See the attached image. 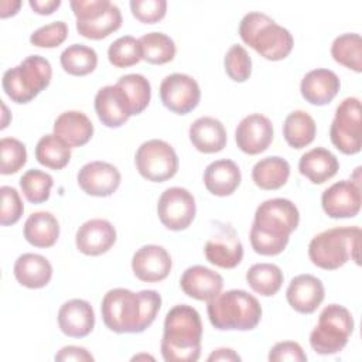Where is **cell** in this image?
Listing matches in <instances>:
<instances>
[{
	"label": "cell",
	"mask_w": 362,
	"mask_h": 362,
	"mask_svg": "<svg viewBox=\"0 0 362 362\" xmlns=\"http://www.w3.org/2000/svg\"><path fill=\"white\" fill-rule=\"evenodd\" d=\"M223 65L226 75L235 82H245L252 75L250 55L247 54L246 48L239 44H233L228 49L225 54Z\"/></svg>",
	"instance_id": "42"
},
{
	"label": "cell",
	"mask_w": 362,
	"mask_h": 362,
	"mask_svg": "<svg viewBox=\"0 0 362 362\" xmlns=\"http://www.w3.org/2000/svg\"><path fill=\"white\" fill-rule=\"evenodd\" d=\"M139 174L153 182H164L178 171V157L173 146L160 139H151L140 144L134 156Z\"/></svg>",
	"instance_id": "10"
},
{
	"label": "cell",
	"mask_w": 362,
	"mask_h": 362,
	"mask_svg": "<svg viewBox=\"0 0 362 362\" xmlns=\"http://www.w3.org/2000/svg\"><path fill=\"white\" fill-rule=\"evenodd\" d=\"M192 146L205 154L222 151L226 146V130L221 120L202 116L192 122L188 130Z\"/></svg>",
	"instance_id": "26"
},
{
	"label": "cell",
	"mask_w": 362,
	"mask_h": 362,
	"mask_svg": "<svg viewBox=\"0 0 362 362\" xmlns=\"http://www.w3.org/2000/svg\"><path fill=\"white\" fill-rule=\"evenodd\" d=\"M58 327L62 334L71 338H83L95 327L92 305L82 298H72L64 303L58 311Z\"/></svg>",
	"instance_id": "23"
},
{
	"label": "cell",
	"mask_w": 362,
	"mask_h": 362,
	"mask_svg": "<svg viewBox=\"0 0 362 362\" xmlns=\"http://www.w3.org/2000/svg\"><path fill=\"white\" fill-rule=\"evenodd\" d=\"M173 267L170 253L158 245H144L136 250L132 259L134 276L146 283L164 280Z\"/></svg>",
	"instance_id": "18"
},
{
	"label": "cell",
	"mask_w": 362,
	"mask_h": 362,
	"mask_svg": "<svg viewBox=\"0 0 362 362\" xmlns=\"http://www.w3.org/2000/svg\"><path fill=\"white\" fill-rule=\"evenodd\" d=\"M235 140L240 151L249 156L260 154L273 141V124L264 115H247L239 122L235 130Z\"/></svg>",
	"instance_id": "16"
},
{
	"label": "cell",
	"mask_w": 362,
	"mask_h": 362,
	"mask_svg": "<svg viewBox=\"0 0 362 362\" xmlns=\"http://www.w3.org/2000/svg\"><path fill=\"white\" fill-rule=\"evenodd\" d=\"M180 287L191 298L198 301H209L222 291L223 279L218 272L201 264H195L182 273Z\"/></svg>",
	"instance_id": "22"
},
{
	"label": "cell",
	"mask_w": 362,
	"mask_h": 362,
	"mask_svg": "<svg viewBox=\"0 0 362 362\" xmlns=\"http://www.w3.org/2000/svg\"><path fill=\"white\" fill-rule=\"evenodd\" d=\"M354 332V318L348 308L339 304L327 305L318 324L310 334V345L320 355L341 352Z\"/></svg>",
	"instance_id": "8"
},
{
	"label": "cell",
	"mask_w": 362,
	"mask_h": 362,
	"mask_svg": "<svg viewBox=\"0 0 362 362\" xmlns=\"http://www.w3.org/2000/svg\"><path fill=\"white\" fill-rule=\"evenodd\" d=\"M55 361L58 362H69V361H75V362H92L93 356L90 355V352L82 346H76V345H68L61 348L57 354H55Z\"/></svg>",
	"instance_id": "47"
},
{
	"label": "cell",
	"mask_w": 362,
	"mask_h": 362,
	"mask_svg": "<svg viewBox=\"0 0 362 362\" xmlns=\"http://www.w3.org/2000/svg\"><path fill=\"white\" fill-rule=\"evenodd\" d=\"M52 185V177L48 173L37 168L25 171L20 178V188L25 199L31 204L45 202L49 198Z\"/></svg>",
	"instance_id": "39"
},
{
	"label": "cell",
	"mask_w": 362,
	"mask_h": 362,
	"mask_svg": "<svg viewBox=\"0 0 362 362\" xmlns=\"http://www.w3.org/2000/svg\"><path fill=\"white\" fill-rule=\"evenodd\" d=\"M339 88L341 82L338 75L325 68H317L307 72L300 83L301 96L305 102L315 106L329 103L339 92Z\"/></svg>",
	"instance_id": "24"
},
{
	"label": "cell",
	"mask_w": 362,
	"mask_h": 362,
	"mask_svg": "<svg viewBox=\"0 0 362 362\" xmlns=\"http://www.w3.org/2000/svg\"><path fill=\"white\" fill-rule=\"evenodd\" d=\"M239 35L245 44L269 61L284 59L294 45L293 35L287 28L259 11L243 16L239 24Z\"/></svg>",
	"instance_id": "5"
},
{
	"label": "cell",
	"mask_w": 362,
	"mask_h": 362,
	"mask_svg": "<svg viewBox=\"0 0 362 362\" xmlns=\"http://www.w3.org/2000/svg\"><path fill=\"white\" fill-rule=\"evenodd\" d=\"M0 173L3 175L14 174L27 163V148L14 137H3L0 140Z\"/></svg>",
	"instance_id": "41"
},
{
	"label": "cell",
	"mask_w": 362,
	"mask_h": 362,
	"mask_svg": "<svg viewBox=\"0 0 362 362\" xmlns=\"http://www.w3.org/2000/svg\"><path fill=\"white\" fill-rule=\"evenodd\" d=\"M208 361H226V362H238L240 361V356L230 348H218L215 349L209 356Z\"/></svg>",
	"instance_id": "49"
},
{
	"label": "cell",
	"mask_w": 362,
	"mask_h": 362,
	"mask_svg": "<svg viewBox=\"0 0 362 362\" xmlns=\"http://www.w3.org/2000/svg\"><path fill=\"white\" fill-rule=\"evenodd\" d=\"M59 62L66 74L85 76L95 71L98 65V54L88 45L72 44L61 52Z\"/></svg>",
	"instance_id": "36"
},
{
	"label": "cell",
	"mask_w": 362,
	"mask_h": 362,
	"mask_svg": "<svg viewBox=\"0 0 362 362\" xmlns=\"http://www.w3.org/2000/svg\"><path fill=\"white\" fill-rule=\"evenodd\" d=\"M116 242L115 226L100 218L83 222L76 230L75 245L86 256H100L106 253Z\"/></svg>",
	"instance_id": "19"
},
{
	"label": "cell",
	"mask_w": 362,
	"mask_h": 362,
	"mask_svg": "<svg viewBox=\"0 0 362 362\" xmlns=\"http://www.w3.org/2000/svg\"><path fill=\"white\" fill-rule=\"evenodd\" d=\"M95 112L106 127H120L132 116L124 92L115 83L100 88L95 95Z\"/></svg>",
	"instance_id": "20"
},
{
	"label": "cell",
	"mask_w": 362,
	"mask_h": 362,
	"mask_svg": "<svg viewBox=\"0 0 362 362\" xmlns=\"http://www.w3.org/2000/svg\"><path fill=\"white\" fill-rule=\"evenodd\" d=\"M13 273L16 280L27 288H42L52 277V266L38 253H23L17 257Z\"/></svg>",
	"instance_id": "27"
},
{
	"label": "cell",
	"mask_w": 362,
	"mask_h": 362,
	"mask_svg": "<svg viewBox=\"0 0 362 362\" xmlns=\"http://www.w3.org/2000/svg\"><path fill=\"white\" fill-rule=\"evenodd\" d=\"M141 59L153 65H163L174 59L175 44L173 38L160 31H153L139 38Z\"/></svg>",
	"instance_id": "35"
},
{
	"label": "cell",
	"mask_w": 362,
	"mask_h": 362,
	"mask_svg": "<svg viewBox=\"0 0 362 362\" xmlns=\"http://www.w3.org/2000/svg\"><path fill=\"white\" fill-rule=\"evenodd\" d=\"M21 6V1H10V0H4L1 1V11H0V16L1 18H6V17H10V16H14L18 8Z\"/></svg>",
	"instance_id": "50"
},
{
	"label": "cell",
	"mask_w": 362,
	"mask_h": 362,
	"mask_svg": "<svg viewBox=\"0 0 362 362\" xmlns=\"http://www.w3.org/2000/svg\"><path fill=\"white\" fill-rule=\"evenodd\" d=\"M120 171L106 161H90L81 167L76 175L79 188L92 197H109L120 185Z\"/></svg>",
	"instance_id": "17"
},
{
	"label": "cell",
	"mask_w": 362,
	"mask_h": 362,
	"mask_svg": "<svg viewBox=\"0 0 362 362\" xmlns=\"http://www.w3.org/2000/svg\"><path fill=\"white\" fill-rule=\"evenodd\" d=\"M202 322L199 313L187 304L174 305L164 318L160 349L165 362H195L201 355Z\"/></svg>",
	"instance_id": "3"
},
{
	"label": "cell",
	"mask_w": 362,
	"mask_h": 362,
	"mask_svg": "<svg viewBox=\"0 0 362 362\" xmlns=\"http://www.w3.org/2000/svg\"><path fill=\"white\" fill-rule=\"evenodd\" d=\"M1 107H3V113H4V117H3V120H1V126H0V129H6L7 127V120H6V116H7V107H6V105L4 103H1Z\"/></svg>",
	"instance_id": "51"
},
{
	"label": "cell",
	"mask_w": 362,
	"mask_h": 362,
	"mask_svg": "<svg viewBox=\"0 0 362 362\" xmlns=\"http://www.w3.org/2000/svg\"><path fill=\"white\" fill-rule=\"evenodd\" d=\"M28 4L34 10V13L48 16L52 14L61 6V0H30Z\"/></svg>",
	"instance_id": "48"
},
{
	"label": "cell",
	"mask_w": 362,
	"mask_h": 362,
	"mask_svg": "<svg viewBox=\"0 0 362 362\" xmlns=\"http://www.w3.org/2000/svg\"><path fill=\"white\" fill-rule=\"evenodd\" d=\"M54 134L62 139L69 147H81L93 136V123L79 110H66L54 122Z\"/></svg>",
	"instance_id": "28"
},
{
	"label": "cell",
	"mask_w": 362,
	"mask_h": 362,
	"mask_svg": "<svg viewBox=\"0 0 362 362\" xmlns=\"http://www.w3.org/2000/svg\"><path fill=\"white\" fill-rule=\"evenodd\" d=\"M35 158L47 168L62 170L71 160V147L57 134H45L35 146Z\"/></svg>",
	"instance_id": "34"
},
{
	"label": "cell",
	"mask_w": 362,
	"mask_h": 362,
	"mask_svg": "<svg viewBox=\"0 0 362 362\" xmlns=\"http://www.w3.org/2000/svg\"><path fill=\"white\" fill-rule=\"evenodd\" d=\"M116 85L124 92L132 116L140 115L150 103L151 99V86L150 82L140 74H127L119 78Z\"/></svg>",
	"instance_id": "38"
},
{
	"label": "cell",
	"mask_w": 362,
	"mask_h": 362,
	"mask_svg": "<svg viewBox=\"0 0 362 362\" xmlns=\"http://www.w3.org/2000/svg\"><path fill=\"white\" fill-rule=\"evenodd\" d=\"M161 308L156 290L134 293L127 288L109 290L100 304L103 324L116 334H139L147 329Z\"/></svg>",
	"instance_id": "1"
},
{
	"label": "cell",
	"mask_w": 362,
	"mask_h": 362,
	"mask_svg": "<svg viewBox=\"0 0 362 362\" xmlns=\"http://www.w3.org/2000/svg\"><path fill=\"white\" fill-rule=\"evenodd\" d=\"M68 37V25L64 21H52L40 27L30 35V42L40 48H55Z\"/></svg>",
	"instance_id": "43"
},
{
	"label": "cell",
	"mask_w": 362,
	"mask_h": 362,
	"mask_svg": "<svg viewBox=\"0 0 362 362\" xmlns=\"http://www.w3.org/2000/svg\"><path fill=\"white\" fill-rule=\"evenodd\" d=\"M197 214L194 195L182 187H170L158 198L157 215L170 230L187 229Z\"/></svg>",
	"instance_id": "12"
},
{
	"label": "cell",
	"mask_w": 362,
	"mask_h": 362,
	"mask_svg": "<svg viewBox=\"0 0 362 362\" xmlns=\"http://www.w3.org/2000/svg\"><path fill=\"white\" fill-rule=\"evenodd\" d=\"M206 313L216 329L250 331L260 322L262 305L245 290H228L208 301Z\"/></svg>",
	"instance_id": "4"
},
{
	"label": "cell",
	"mask_w": 362,
	"mask_h": 362,
	"mask_svg": "<svg viewBox=\"0 0 362 362\" xmlns=\"http://www.w3.org/2000/svg\"><path fill=\"white\" fill-rule=\"evenodd\" d=\"M361 185L352 180H342L328 187L321 195L324 212L334 219L354 218L361 211Z\"/></svg>",
	"instance_id": "15"
},
{
	"label": "cell",
	"mask_w": 362,
	"mask_h": 362,
	"mask_svg": "<svg viewBox=\"0 0 362 362\" xmlns=\"http://www.w3.org/2000/svg\"><path fill=\"white\" fill-rule=\"evenodd\" d=\"M359 226H338L315 235L308 245V257L320 269L335 270L348 260L359 264Z\"/></svg>",
	"instance_id": "6"
},
{
	"label": "cell",
	"mask_w": 362,
	"mask_h": 362,
	"mask_svg": "<svg viewBox=\"0 0 362 362\" xmlns=\"http://www.w3.org/2000/svg\"><path fill=\"white\" fill-rule=\"evenodd\" d=\"M284 276L281 269L273 263H256L246 272L249 287L264 297L274 296L283 284Z\"/></svg>",
	"instance_id": "33"
},
{
	"label": "cell",
	"mask_w": 362,
	"mask_h": 362,
	"mask_svg": "<svg viewBox=\"0 0 362 362\" xmlns=\"http://www.w3.org/2000/svg\"><path fill=\"white\" fill-rule=\"evenodd\" d=\"M76 31L89 40H102L122 25L120 8L109 0H72Z\"/></svg>",
	"instance_id": "9"
},
{
	"label": "cell",
	"mask_w": 362,
	"mask_h": 362,
	"mask_svg": "<svg viewBox=\"0 0 362 362\" xmlns=\"http://www.w3.org/2000/svg\"><path fill=\"white\" fill-rule=\"evenodd\" d=\"M139 359H151V361H154V358H153V356L146 355V354H140V355H136V356H133V358H132V361H139Z\"/></svg>",
	"instance_id": "52"
},
{
	"label": "cell",
	"mask_w": 362,
	"mask_h": 362,
	"mask_svg": "<svg viewBox=\"0 0 362 362\" xmlns=\"http://www.w3.org/2000/svg\"><path fill=\"white\" fill-rule=\"evenodd\" d=\"M269 361L270 362H304L307 361V355L301 345L294 341H281L272 346L269 352Z\"/></svg>",
	"instance_id": "46"
},
{
	"label": "cell",
	"mask_w": 362,
	"mask_h": 362,
	"mask_svg": "<svg viewBox=\"0 0 362 362\" xmlns=\"http://www.w3.org/2000/svg\"><path fill=\"white\" fill-rule=\"evenodd\" d=\"M317 124L313 116L304 110H294L287 115L283 123V136L293 148H303L315 139Z\"/></svg>",
	"instance_id": "32"
},
{
	"label": "cell",
	"mask_w": 362,
	"mask_h": 362,
	"mask_svg": "<svg viewBox=\"0 0 362 362\" xmlns=\"http://www.w3.org/2000/svg\"><path fill=\"white\" fill-rule=\"evenodd\" d=\"M339 170L338 158L324 147L305 151L298 161V171L313 184H324Z\"/></svg>",
	"instance_id": "29"
},
{
	"label": "cell",
	"mask_w": 362,
	"mask_h": 362,
	"mask_svg": "<svg viewBox=\"0 0 362 362\" xmlns=\"http://www.w3.org/2000/svg\"><path fill=\"white\" fill-rule=\"evenodd\" d=\"M361 100L345 98L335 109V116L329 127L331 143L344 154L361 151Z\"/></svg>",
	"instance_id": "11"
},
{
	"label": "cell",
	"mask_w": 362,
	"mask_h": 362,
	"mask_svg": "<svg viewBox=\"0 0 362 362\" xmlns=\"http://www.w3.org/2000/svg\"><path fill=\"white\" fill-rule=\"evenodd\" d=\"M130 10L134 18L144 24H154L164 18L167 11L165 0H132Z\"/></svg>",
	"instance_id": "45"
},
{
	"label": "cell",
	"mask_w": 362,
	"mask_h": 362,
	"mask_svg": "<svg viewBox=\"0 0 362 362\" xmlns=\"http://www.w3.org/2000/svg\"><path fill=\"white\" fill-rule=\"evenodd\" d=\"M52 78L48 59L41 55H30L17 66L3 74L1 86L6 95L16 103H28L44 90Z\"/></svg>",
	"instance_id": "7"
},
{
	"label": "cell",
	"mask_w": 362,
	"mask_h": 362,
	"mask_svg": "<svg viewBox=\"0 0 362 362\" xmlns=\"http://www.w3.org/2000/svg\"><path fill=\"white\" fill-rule=\"evenodd\" d=\"M1 192V212H0V223L3 226L14 225L16 222L20 221L23 212H24V205L20 198V194L16 188L3 185L0 188Z\"/></svg>",
	"instance_id": "44"
},
{
	"label": "cell",
	"mask_w": 362,
	"mask_h": 362,
	"mask_svg": "<svg viewBox=\"0 0 362 362\" xmlns=\"http://www.w3.org/2000/svg\"><path fill=\"white\" fill-rule=\"evenodd\" d=\"M290 177V164L279 156L259 160L252 168V180L260 189L273 191L281 188Z\"/></svg>",
	"instance_id": "31"
},
{
	"label": "cell",
	"mask_w": 362,
	"mask_h": 362,
	"mask_svg": "<svg viewBox=\"0 0 362 362\" xmlns=\"http://www.w3.org/2000/svg\"><path fill=\"white\" fill-rule=\"evenodd\" d=\"M160 99L173 113L187 115L192 112L201 99L198 82L187 74L167 75L160 83Z\"/></svg>",
	"instance_id": "13"
},
{
	"label": "cell",
	"mask_w": 362,
	"mask_h": 362,
	"mask_svg": "<svg viewBox=\"0 0 362 362\" xmlns=\"http://www.w3.org/2000/svg\"><path fill=\"white\" fill-rule=\"evenodd\" d=\"M242 180L238 164L229 158L215 160L204 171L205 188L216 197H228L236 191Z\"/></svg>",
	"instance_id": "25"
},
{
	"label": "cell",
	"mask_w": 362,
	"mask_h": 362,
	"mask_svg": "<svg viewBox=\"0 0 362 362\" xmlns=\"http://www.w3.org/2000/svg\"><path fill=\"white\" fill-rule=\"evenodd\" d=\"M298 222L300 212L290 199H266L257 206L250 228L249 239L253 250L262 256L280 255Z\"/></svg>",
	"instance_id": "2"
},
{
	"label": "cell",
	"mask_w": 362,
	"mask_h": 362,
	"mask_svg": "<svg viewBox=\"0 0 362 362\" xmlns=\"http://www.w3.org/2000/svg\"><path fill=\"white\" fill-rule=\"evenodd\" d=\"M331 55L335 62L355 72H362V40L356 33L338 35L331 45Z\"/></svg>",
	"instance_id": "37"
},
{
	"label": "cell",
	"mask_w": 362,
	"mask_h": 362,
	"mask_svg": "<svg viewBox=\"0 0 362 362\" xmlns=\"http://www.w3.org/2000/svg\"><path fill=\"white\" fill-rule=\"evenodd\" d=\"M109 62L116 68H129L141 59L139 40L132 35H123L115 40L107 49Z\"/></svg>",
	"instance_id": "40"
},
{
	"label": "cell",
	"mask_w": 362,
	"mask_h": 362,
	"mask_svg": "<svg viewBox=\"0 0 362 362\" xmlns=\"http://www.w3.org/2000/svg\"><path fill=\"white\" fill-rule=\"evenodd\" d=\"M59 236L57 218L47 211L31 214L24 223V238L35 247H51Z\"/></svg>",
	"instance_id": "30"
},
{
	"label": "cell",
	"mask_w": 362,
	"mask_h": 362,
	"mask_svg": "<svg viewBox=\"0 0 362 362\" xmlns=\"http://www.w3.org/2000/svg\"><path fill=\"white\" fill-rule=\"evenodd\" d=\"M325 288L322 281L313 274H298L291 279L286 298L293 310L300 314L314 313L324 301Z\"/></svg>",
	"instance_id": "21"
},
{
	"label": "cell",
	"mask_w": 362,
	"mask_h": 362,
	"mask_svg": "<svg viewBox=\"0 0 362 362\" xmlns=\"http://www.w3.org/2000/svg\"><path fill=\"white\" fill-rule=\"evenodd\" d=\"M204 253L206 260L221 269H233L243 259V246L233 226L221 223L215 235L205 243Z\"/></svg>",
	"instance_id": "14"
}]
</instances>
